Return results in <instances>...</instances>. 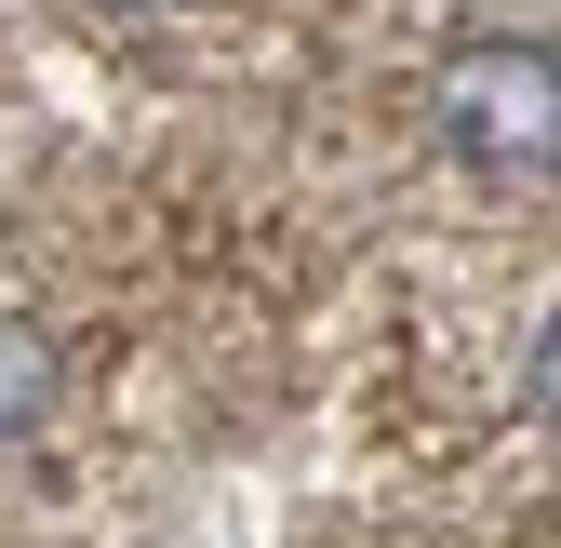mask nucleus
<instances>
[{"instance_id":"nucleus-2","label":"nucleus","mask_w":561,"mask_h":548,"mask_svg":"<svg viewBox=\"0 0 561 548\" xmlns=\"http://www.w3.org/2000/svg\"><path fill=\"white\" fill-rule=\"evenodd\" d=\"M41 401H54V349H41L27 321H0V442L41 429Z\"/></svg>"},{"instance_id":"nucleus-3","label":"nucleus","mask_w":561,"mask_h":548,"mask_svg":"<svg viewBox=\"0 0 561 548\" xmlns=\"http://www.w3.org/2000/svg\"><path fill=\"white\" fill-rule=\"evenodd\" d=\"M81 14H174V0H81Z\"/></svg>"},{"instance_id":"nucleus-1","label":"nucleus","mask_w":561,"mask_h":548,"mask_svg":"<svg viewBox=\"0 0 561 548\" xmlns=\"http://www.w3.org/2000/svg\"><path fill=\"white\" fill-rule=\"evenodd\" d=\"M428 121H442V148L468 174H548L561 161V54L535 27H481L442 54V81H428Z\"/></svg>"}]
</instances>
